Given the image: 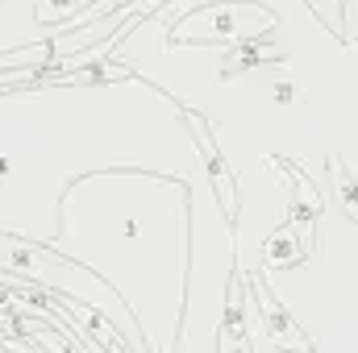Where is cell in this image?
I'll return each instance as SVG.
<instances>
[{"instance_id":"obj_1","label":"cell","mask_w":358,"mask_h":353,"mask_svg":"<svg viewBox=\"0 0 358 353\" xmlns=\"http://www.w3.org/2000/svg\"><path fill=\"white\" fill-rule=\"evenodd\" d=\"M100 171H150L196 183L204 163L187 108L138 75L0 96V233L55 246L71 179Z\"/></svg>"},{"instance_id":"obj_2","label":"cell","mask_w":358,"mask_h":353,"mask_svg":"<svg viewBox=\"0 0 358 353\" xmlns=\"http://www.w3.org/2000/svg\"><path fill=\"white\" fill-rule=\"evenodd\" d=\"M246 291H250V299L259 303V312H263V329H267V337L279 345V350H287V353H313L308 337H300L296 320L279 308V299L271 295V287H267V278H263V274L246 278Z\"/></svg>"},{"instance_id":"obj_3","label":"cell","mask_w":358,"mask_h":353,"mask_svg":"<svg viewBox=\"0 0 358 353\" xmlns=\"http://www.w3.org/2000/svg\"><path fill=\"white\" fill-rule=\"evenodd\" d=\"M304 258L308 254H304V241L296 237V220L279 225L263 246V270H296V266H304Z\"/></svg>"},{"instance_id":"obj_4","label":"cell","mask_w":358,"mask_h":353,"mask_svg":"<svg viewBox=\"0 0 358 353\" xmlns=\"http://www.w3.org/2000/svg\"><path fill=\"white\" fill-rule=\"evenodd\" d=\"M329 175H334L338 191H342V212H346V220H355L358 225V179H350L338 163H329Z\"/></svg>"},{"instance_id":"obj_5","label":"cell","mask_w":358,"mask_h":353,"mask_svg":"<svg viewBox=\"0 0 358 353\" xmlns=\"http://www.w3.org/2000/svg\"><path fill=\"white\" fill-rule=\"evenodd\" d=\"M304 8L329 29V33H338L342 38V0H304Z\"/></svg>"},{"instance_id":"obj_6","label":"cell","mask_w":358,"mask_h":353,"mask_svg":"<svg viewBox=\"0 0 358 353\" xmlns=\"http://www.w3.org/2000/svg\"><path fill=\"white\" fill-rule=\"evenodd\" d=\"M355 295H358V278H355Z\"/></svg>"}]
</instances>
